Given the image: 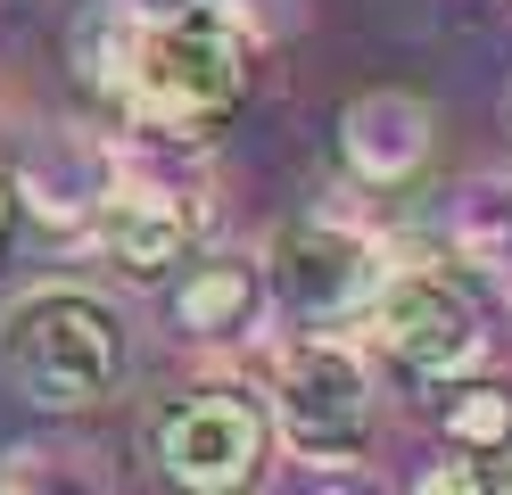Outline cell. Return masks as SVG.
Instances as JSON below:
<instances>
[{
  "instance_id": "obj_1",
  "label": "cell",
  "mask_w": 512,
  "mask_h": 495,
  "mask_svg": "<svg viewBox=\"0 0 512 495\" xmlns=\"http://www.w3.org/2000/svg\"><path fill=\"white\" fill-rule=\"evenodd\" d=\"M240 99H248V33L215 0L141 17L124 83H116V116L133 132H149V141H207V132L240 116Z\"/></svg>"
},
{
  "instance_id": "obj_8",
  "label": "cell",
  "mask_w": 512,
  "mask_h": 495,
  "mask_svg": "<svg viewBox=\"0 0 512 495\" xmlns=\"http://www.w3.org/2000/svg\"><path fill=\"white\" fill-rule=\"evenodd\" d=\"M430 149H438V124H430V99H413V91H364L356 108L339 116V165L364 190L422 182Z\"/></svg>"
},
{
  "instance_id": "obj_10",
  "label": "cell",
  "mask_w": 512,
  "mask_h": 495,
  "mask_svg": "<svg viewBox=\"0 0 512 495\" xmlns=\"http://www.w3.org/2000/svg\"><path fill=\"white\" fill-rule=\"evenodd\" d=\"M438 438L446 446H504L512 438V380H438Z\"/></svg>"
},
{
  "instance_id": "obj_6",
  "label": "cell",
  "mask_w": 512,
  "mask_h": 495,
  "mask_svg": "<svg viewBox=\"0 0 512 495\" xmlns=\"http://www.w3.org/2000/svg\"><path fill=\"white\" fill-rule=\"evenodd\" d=\"M265 264H273L265 289L298 322H314V330L339 322V314H356V306H372V289H380L372 240H364V231H347V223H290Z\"/></svg>"
},
{
  "instance_id": "obj_9",
  "label": "cell",
  "mask_w": 512,
  "mask_h": 495,
  "mask_svg": "<svg viewBox=\"0 0 512 495\" xmlns=\"http://www.w3.org/2000/svg\"><path fill=\"white\" fill-rule=\"evenodd\" d=\"M265 264H248V256H207V264H190V273L174 281V330L182 339H248L256 314H265Z\"/></svg>"
},
{
  "instance_id": "obj_13",
  "label": "cell",
  "mask_w": 512,
  "mask_h": 495,
  "mask_svg": "<svg viewBox=\"0 0 512 495\" xmlns=\"http://www.w3.org/2000/svg\"><path fill=\"white\" fill-rule=\"evenodd\" d=\"M141 17H166V9H190V0H133Z\"/></svg>"
},
{
  "instance_id": "obj_3",
  "label": "cell",
  "mask_w": 512,
  "mask_h": 495,
  "mask_svg": "<svg viewBox=\"0 0 512 495\" xmlns=\"http://www.w3.org/2000/svg\"><path fill=\"white\" fill-rule=\"evenodd\" d=\"M273 438L290 446L298 462H347L364 446V421H372V380H364V355L339 347V339H306L281 355L273 372Z\"/></svg>"
},
{
  "instance_id": "obj_11",
  "label": "cell",
  "mask_w": 512,
  "mask_h": 495,
  "mask_svg": "<svg viewBox=\"0 0 512 495\" xmlns=\"http://www.w3.org/2000/svg\"><path fill=\"white\" fill-rule=\"evenodd\" d=\"M430 495H512V438L504 446H455L446 471L422 479Z\"/></svg>"
},
{
  "instance_id": "obj_2",
  "label": "cell",
  "mask_w": 512,
  "mask_h": 495,
  "mask_svg": "<svg viewBox=\"0 0 512 495\" xmlns=\"http://www.w3.org/2000/svg\"><path fill=\"white\" fill-rule=\"evenodd\" d=\"M124 322L108 297L91 289H25L9 314H0V380L9 396H25L34 413H91L124 388Z\"/></svg>"
},
{
  "instance_id": "obj_4",
  "label": "cell",
  "mask_w": 512,
  "mask_h": 495,
  "mask_svg": "<svg viewBox=\"0 0 512 495\" xmlns=\"http://www.w3.org/2000/svg\"><path fill=\"white\" fill-rule=\"evenodd\" d=\"M372 339L397 372L438 388V380H455V372L479 363V306L446 273H389L372 289Z\"/></svg>"
},
{
  "instance_id": "obj_7",
  "label": "cell",
  "mask_w": 512,
  "mask_h": 495,
  "mask_svg": "<svg viewBox=\"0 0 512 495\" xmlns=\"http://www.w3.org/2000/svg\"><path fill=\"white\" fill-rule=\"evenodd\" d=\"M91 248L100 264H116L124 281H166L174 264H190L199 248V215L157 182H108L91 207Z\"/></svg>"
},
{
  "instance_id": "obj_12",
  "label": "cell",
  "mask_w": 512,
  "mask_h": 495,
  "mask_svg": "<svg viewBox=\"0 0 512 495\" xmlns=\"http://www.w3.org/2000/svg\"><path fill=\"white\" fill-rule=\"evenodd\" d=\"M17 223H25V190H17V174H0V264L17 248Z\"/></svg>"
},
{
  "instance_id": "obj_5",
  "label": "cell",
  "mask_w": 512,
  "mask_h": 495,
  "mask_svg": "<svg viewBox=\"0 0 512 495\" xmlns=\"http://www.w3.org/2000/svg\"><path fill=\"white\" fill-rule=\"evenodd\" d=\"M265 446H273V421L265 405H248L232 388H199V396H174L157 413V462H166L174 487H199V495H232L265 471Z\"/></svg>"
}]
</instances>
